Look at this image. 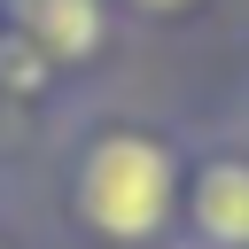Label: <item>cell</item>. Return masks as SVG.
Masks as SVG:
<instances>
[{"label": "cell", "instance_id": "obj_1", "mask_svg": "<svg viewBox=\"0 0 249 249\" xmlns=\"http://www.w3.org/2000/svg\"><path fill=\"white\" fill-rule=\"evenodd\" d=\"M78 218L109 241H148L171 218V148L148 132H101L78 163Z\"/></svg>", "mask_w": 249, "mask_h": 249}, {"label": "cell", "instance_id": "obj_2", "mask_svg": "<svg viewBox=\"0 0 249 249\" xmlns=\"http://www.w3.org/2000/svg\"><path fill=\"white\" fill-rule=\"evenodd\" d=\"M8 23H16V39H31L47 62H86V54H101V39H109L101 0H8Z\"/></svg>", "mask_w": 249, "mask_h": 249}, {"label": "cell", "instance_id": "obj_3", "mask_svg": "<svg viewBox=\"0 0 249 249\" xmlns=\"http://www.w3.org/2000/svg\"><path fill=\"white\" fill-rule=\"evenodd\" d=\"M195 226L218 249H249V163H210L195 179Z\"/></svg>", "mask_w": 249, "mask_h": 249}, {"label": "cell", "instance_id": "obj_4", "mask_svg": "<svg viewBox=\"0 0 249 249\" xmlns=\"http://www.w3.org/2000/svg\"><path fill=\"white\" fill-rule=\"evenodd\" d=\"M47 70H54V62H47V54H39V47H31V39H16V31H8V39H0V78H8V86H16V93H31V86H39V78H47Z\"/></svg>", "mask_w": 249, "mask_h": 249}, {"label": "cell", "instance_id": "obj_5", "mask_svg": "<svg viewBox=\"0 0 249 249\" xmlns=\"http://www.w3.org/2000/svg\"><path fill=\"white\" fill-rule=\"evenodd\" d=\"M140 8H187V0H140Z\"/></svg>", "mask_w": 249, "mask_h": 249}]
</instances>
